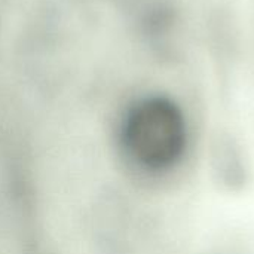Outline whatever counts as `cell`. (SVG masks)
I'll return each mask as SVG.
<instances>
[{
  "label": "cell",
  "instance_id": "6da1fadb",
  "mask_svg": "<svg viewBox=\"0 0 254 254\" xmlns=\"http://www.w3.org/2000/svg\"><path fill=\"white\" fill-rule=\"evenodd\" d=\"M189 137L183 109L162 95L134 103L121 127V144L127 158L152 174L176 170L188 155Z\"/></svg>",
  "mask_w": 254,
  "mask_h": 254
}]
</instances>
